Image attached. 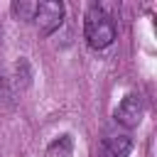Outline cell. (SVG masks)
Instances as JSON below:
<instances>
[{"mask_svg":"<svg viewBox=\"0 0 157 157\" xmlns=\"http://www.w3.org/2000/svg\"><path fill=\"white\" fill-rule=\"evenodd\" d=\"M34 10H37V2H27V0H15L12 2V12L20 17V20H25V22H32V17H34Z\"/></svg>","mask_w":157,"mask_h":157,"instance_id":"cell-6","label":"cell"},{"mask_svg":"<svg viewBox=\"0 0 157 157\" xmlns=\"http://www.w3.org/2000/svg\"><path fill=\"white\" fill-rule=\"evenodd\" d=\"M132 150V140L128 135H113L103 145V157H128Z\"/></svg>","mask_w":157,"mask_h":157,"instance_id":"cell-4","label":"cell"},{"mask_svg":"<svg viewBox=\"0 0 157 157\" xmlns=\"http://www.w3.org/2000/svg\"><path fill=\"white\" fill-rule=\"evenodd\" d=\"M64 20V2L59 0H44V2H37V10H34V17L32 22L39 27L42 34H52Z\"/></svg>","mask_w":157,"mask_h":157,"instance_id":"cell-2","label":"cell"},{"mask_svg":"<svg viewBox=\"0 0 157 157\" xmlns=\"http://www.w3.org/2000/svg\"><path fill=\"white\" fill-rule=\"evenodd\" d=\"M142 113H145V105H142L140 93H128L115 108V120L123 128H137L142 120Z\"/></svg>","mask_w":157,"mask_h":157,"instance_id":"cell-3","label":"cell"},{"mask_svg":"<svg viewBox=\"0 0 157 157\" xmlns=\"http://www.w3.org/2000/svg\"><path fill=\"white\" fill-rule=\"evenodd\" d=\"M71 152H74V142H71L69 135H61V137L54 140L52 147H49V155H52V157H71Z\"/></svg>","mask_w":157,"mask_h":157,"instance_id":"cell-5","label":"cell"},{"mask_svg":"<svg viewBox=\"0 0 157 157\" xmlns=\"http://www.w3.org/2000/svg\"><path fill=\"white\" fill-rule=\"evenodd\" d=\"M83 37H86L91 49H108L115 42L118 29H115V22L105 12L103 5H91L88 7V12L83 17Z\"/></svg>","mask_w":157,"mask_h":157,"instance_id":"cell-1","label":"cell"}]
</instances>
